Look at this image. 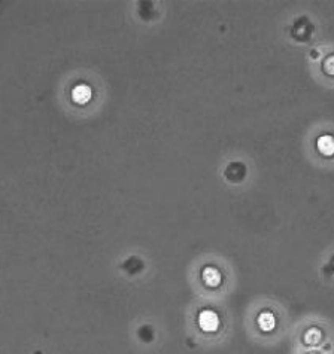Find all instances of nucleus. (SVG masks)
Wrapping results in <instances>:
<instances>
[{"label":"nucleus","instance_id":"f257e3e1","mask_svg":"<svg viewBox=\"0 0 334 354\" xmlns=\"http://www.w3.org/2000/svg\"><path fill=\"white\" fill-rule=\"evenodd\" d=\"M199 326L205 332H215L219 328V319L218 314L212 309H205L199 314Z\"/></svg>","mask_w":334,"mask_h":354},{"label":"nucleus","instance_id":"f03ea898","mask_svg":"<svg viewBox=\"0 0 334 354\" xmlns=\"http://www.w3.org/2000/svg\"><path fill=\"white\" fill-rule=\"evenodd\" d=\"M257 322H258L259 329L264 330V332H270V330H273L275 326H276V319H275L273 314L269 312V311H264V312L259 314Z\"/></svg>","mask_w":334,"mask_h":354},{"label":"nucleus","instance_id":"7ed1b4c3","mask_svg":"<svg viewBox=\"0 0 334 354\" xmlns=\"http://www.w3.org/2000/svg\"><path fill=\"white\" fill-rule=\"evenodd\" d=\"M72 97L77 103L84 104L91 98V88L88 85H78V87H75V90L72 91Z\"/></svg>","mask_w":334,"mask_h":354},{"label":"nucleus","instance_id":"20e7f679","mask_svg":"<svg viewBox=\"0 0 334 354\" xmlns=\"http://www.w3.org/2000/svg\"><path fill=\"white\" fill-rule=\"evenodd\" d=\"M203 280L207 286L215 287L221 283V272L212 266H207L203 269Z\"/></svg>","mask_w":334,"mask_h":354},{"label":"nucleus","instance_id":"39448f33","mask_svg":"<svg viewBox=\"0 0 334 354\" xmlns=\"http://www.w3.org/2000/svg\"><path fill=\"white\" fill-rule=\"evenodd\" d=\"M318 149L324 155H333L334 153V139L331 136H322L318 140Z\"/></svg>","mask_w":334,"mask_h":354},{"label":"nucleus","instance_id":"423d86ee","mask_svg":"<svg viewBox=\"0 0 334 354\" xmlns=\"http://www.w3.org/2000/svg\"><path fill=\"white\" fill-rule=\"evenodd\" d=\"M308 344H318L321 341V332L318 329H309L305 335Z\"/></svg>","mask_w":334,"mask_h":354},{"label":"nucleus","instance_id":"0eeeda50","mask_svg":"<svg viewBox=\"0 0 334 354\" xmlns=\"http://www.w3.org/2000/svg\"><path fill=\"white\" fill-rule=\"evenodd\" d=\"M324 67H325V71H327L328 74H334V55H333V57H328V58L325 60Z\"/></svg>","mask_w":334,"mask_h":354}]
</instances>
